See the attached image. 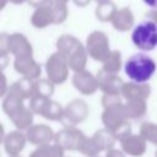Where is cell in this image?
<instances>
[{
    "label": "cell",
    "instance_id": "6da1fadb",
    "mask_svg": "<svg viewBox=\"0 0 157 157\" xmlns=\"http://www.w3.org/2000/svg\"><path fill=\"white\" fill-rule=\"evenodd\" d=\"M56 52L65 58L74 72L86 70L88 54L85 44L72 34H61L55 42Z\"/></svg>",
    "mask_w": 157,
    "mask_h": 157
},
{
    "label": "cell",
    "instance_id": "7a4b0ae2",
    "mask_svg": "<svg viewBox=\"0 0 157 157\" xmlns=\"http://www.w3.org/2000/svg\"><path fill=\"white\" fill-rule=\"evenodd\" d=\"M101 119L104 129L109 130L118 141L132 134L130 119L126 113L125 103L123 102H117L114 104L104 107Z\"/></svg>",
    "mask_w": 157,
    "mask_h": 157
},
{
    "label": "cell",
    "instance_id": "3957f363",
    "mask_svg": "<svg viewBox=\"0 0 157 157\" xmlns=\"http://www.w3.org/2000/svg\"><path fill=\"white\" fill-rule=\"evenodd\" d=\"M157 70L156 61L144 53H137L128 58L124 64V72L130 81L136 83H147Z\"/></svg>",
    "mask_w": 157,
    "mask_h": 157
},
{
    "label": "cell",
    "instance_id": "277c9868",
    "mask_svg": "<svg viewBox=\"0 0 157 157\" xmlns=\"http://www.w3.org/2000/svg\"><path fill=\"white\" fill-rule=\"evenodd\" d=\"M131 42L141 52H152L157 48V25L148 18L140 22L131 32Z\"/></svg>",
    "mask_w": 157,
    "mask_h": 157
},
{
    "label": "cell",
    "instance_id": "5b68a950",
    "mask_svg": "<svg viewBox=\"0 0 157 157\" xmlns=\"http://www.w3.org/2000/svg\"><path fill=\"white\" fill-rule=\"evenodd\" d=\"M85 47L88 56L94 61H99V63H103L112 53L108 36L103 31H98V29L91 32L87 36Z\"/></svg>",
    "mask_w": 157,
    "mask_h": 157
},
{
    "label": "cell",
    "instance_id": "8992f818",
    "mask_svg": "<svg viewBox=\"0 0 157 157\" xmlns=\"http://www.w3.org/2000/svg\"><path fill=\"white\" fill-rule=\"evenodd\" d=\"M28 107L32 109L34 114L44 118L45 120L60 121V123L63 120L64 107L52 98H43V97L33 96L29 101Z\"/></svg>",
    "mask_w": 157,
    "mask_h": 157
},
{
    "label": "cell",
    "instance_id": "52a82bcc",
    "mask_svg": "<svg viewBox=\"0 0 157 157\" xmlns=\"http://www.w3.org/2000/svg\"><path fill=\"white\" fill-rule=\"evenodd\" d=\"M47 78L50 80L55 86L63 85L69 78L70 66L64 56H61L58 52L52 53L44 64Z\"/></svg>",
    "mask_w": 157,
    "mask_h": 157
},
{
    "label": "cell",
    "instance_id": "ba28073f",
    "mask_svg": "<svg viewBox=\"0 0 157 157\" xmlns=\"http://www.w3.org/2000/svg\"><path fill=\"white\" fill-rule=\"evenodd\" d=\"M88 137L76 126H64L55 134L54 142L65 151H81Z\"/></svg>",
    "mask_w": 157,
    "mask_h": 157
},
{
    "label": "cell",
    "instance_id": "9c48e42d",
    "mask_svg": "<svg viewBox=\"0 0 157 157\" xmlns=\"http://www.w3.org/2000/svg\"><path fill=\"white\" fill-rule=\"evenodd\" d=\"M90 115V107L83 99H74L64 107L61 124L64 126H77Z\"/></svg>",
    "mask_w": 157,
    "mask_h": 157
},
{
    "label": "cell",
    "instance_id": "30bf717a",
    "mask_svg": "<svg viewBox=\"0 0 157 157\" xmlns=\"http://www.w3.org/2000/svg\"><path fill=\"white\" fill-rule=\"evenodd\" d=\"M71 82L75 90L83 96H92L97 92V90H99L97 76L88 70L74 72Z\"/></svg>",
    "mask_w": 157,
    "mask_h": 157
},
{
    "label": "cell",
    "instance_id": "8fae6325",
    "mask_svg": "<svg viewBox=\"0 0 157 157\" xmlns=\"http://www.w3.org/2000/svg\"><path fill=\"white\" fill-rule=\"evenodd\" d=\"M13 70L21 75V77L29 78L36 81L40 78L42 75V66L34 60L33 56H22V58H13Z\"/></svg>",
    "mask_w": 157,
    "mask_h": 157
},
{
    "label": "cell",
    "instance_id": "7c38bea8",
    "mask_svg": "<svg viewBox=\"0 0 157 157\" xmlns=\"http://www.w3.org/2000/svg\"><path fill=\"white\" fill-rule=\"evenodd\" d=\"M96 76L98 80V87L103 92V94L121 96V88L125 82L119 75L108 74L102 69H99Z\"/></svg>",
    "mask_w": 157,
    "mask_h": 157
},
{
    "label": "cell",
    "instance_id": "4fadbf2b",
    "mask_svg": "<svg viewBox=\"0 0 157 157\" xmlns=\"http://www.w3.org/2000/svg\"><path fill=\"white\" fill-rule=\"evenodd\" d=\"M25 132H26V136H27L28 142L31 145H34L36 147L54 142L55 134H56L47 124H33Z\"/></svg>",
    "mask_w": 157,
    "mask_h": 157
},
{
    "label": "cell",
    "instance_id": "5bb4252c",
    "mask_svg": "<svg viewBox=\"0 0 157 157\" xmlns=\"http://www.w3.org/2000/svg\"><path fill=\"white\" fill-rule=\"evenodd\" d=\"M9 54L13 58L33 56V47L23 33L15 32L9 34Z\"/></svg>",
    "mask_w": 157,
    "mask_h": 157
},
{
    "label": "cell",
    "instance_id": "9a60e30c",
    "mask_svg": "<svg viewBox=\"0 0 157 157\" xmlns=\"http://www.w3.org/2000/svg\"><path fill=\"white\" fill-rule=\"evenodd\" d=\"M119 145L120 150L130 157H141L147 150V141L140 134H130L119 140Z\"/></svg>",
    "mask_w": 157,
    "mask_h": 157
},
{
    "label": "cell",
    "instance_id": "2e32d148",
    "mask_svg": "<svg viewBox=\"0 0 157 157\" xmlns=\"http://www.w3.org/2000/svg\"><path fill=\"white\" fill-rule=\"evenodd\" d=\"M28 142L26 132L21 131V130H12L9 131L5 136V139L2 140V145H4V150L7 153V156H17L20 155L26 144Z\"/></svg>",
    "mask_w": 157,
    "mask_h": 157
},
{
    "label": "cell",
    "instance_id": "e0dca14e",
    "mask_svg": "<svg viewBox=\"0 0 157 157\" xmlns=\"http://www.w3.org/2000/svg\"><path fill=\"white\" fill-rule=\"evenodd\" d=\"M31 25L37 29H44L52 25H55V17H54L52 2L45 6L34 9L31 16Z\"/></svg>",
    "mask_w": 157,
    "mask_h": 157
},
{
    "label": "cell",
    "instance_id": "ac0fdd59",
    "mask_svg": "<svg viewBox=\"0 0 157 157\" xmlns=\"http://www.w3.org/2000/svg\"><path fill=\"white\" fill-rule=\"evenodd\" d=\"M151 96V86L148 83H136V82H125L121 88V97L125 101L131 99H145Z\"/></svg>",
    "mask_w": 157,
    "mask_h": 157
},
{
    "label": "cell",
    "instance_id": "d6986e66",
    "mask_svg": "<svg viewBox=\"0 0 157 157\" xmlns=\"http://www.w3.org/2000/svg\"><path fill=\"white\" fill-rule=\"evenodd\" d=\"M7 93L13 94L21 98L22 101H27V99L31 101V98L34 96V81L26 77H21L13 81L12 83H10Z\"/></svg>",
    "mask_w": 157,
    "mask_h": 157
},
{
    "label": "cell",
    "instance_id": "ffe728a7",
    "mask_svg": "<svg viewBox=\"0 0 157 157\" xmlns=\"http://www.w3.org/2000/svg\"><path fill=\"white\" fill-rule=\"evenodd\" d=\"M110 23H112L113 28L118 32L130 31L135 25V16H134L132 10L128 6L118 9V11Z\"/></svg>",
    "mask_w": 157,
    "mask_h": 157
},
{
    "label": "cell",
    "instance_id": "44dd1931",
    "mask_svg": "<svg viewBox=\"0 0 157 157\" xmlns=\"http://www.w3.org/2000/svg\"><path fill=\"white\" fill-rule=\"evenodd\" d=\"M94 145L97 146L99 152H107L109 150H113L115 146V142L118 141L117 137L107 129H98L94 131V134L91 136Z\"/></svg>",
    "mask_w": 157,
    "mask_h": 157
},
{
    "label": "cell",
    "instance_id": "7402d4cb",
    "mask_svg": "<svg viewBox=\"0 0 157 157\" xmlns=\"http://www.w3.org/2000/svg\"><path fill=\"white\" fill-rule=\"evenodd\" d=\"M33 119H34V113L29 107H26V105L20 112H17L13 117L10 118L16 130H21V131H27L33 125Z\"/></svg>",
    "mask_w": 157,
    "mask_h": 157
},
{
    "label": "cell",
    "instance_id": "603a6c76",
    "mask_svg": "<svg viewBox=\"0 0 157 157\" xmlns=\"http://www.w3.org/2000/svg\"><path fill=\"white\" fill-rule=\"evenodd\" d=\"M125 108L130 120H139L142 119L147 113V101L145 99L125 101Z\"/></svg>",
    "mask_w": 157,
    "mask_h": 157
},
{
    "label": "cell",
    "instance_id": "cb8c5ba5",
    "mask_svg": "<svg viewBox=\"0 0 157 157\" xmlns=\"http://www.w3.org/2000/svg\"><path fill=\"white\" fill-rule=\"evenodd\" d=\"M65 150L60 147L58 144L52 142L42 146H37L28 157H65Z\"/></svg>",
    "mask_w": 157,
    "mask_h": 157
},
{
    "label": "cell",
    "instance_id": "d4e9b609",
    "mask_svg": "<svg viewBox=\"0 0 157 157\" xmlns=\"http://www.w3.org/2000/svg\"><path fill=\"white\" fill-rule=\"evenodd\" d=\"M117 11H118V7L110 0V1L97 4L96 10H94V15H96V18L99 20L101 22H112Z\"/></svg>",
    "mask_w": 157,
    "mask_h": 157
},
{
    "label": "cell",
    "instance_id": "484cf974",
    "mask_svg": "<svg viewBox=\"0 0 157 157\" xmlns=\"http://www.w3.org/2000/svg\"><path fill=\"white\" fill-rule=\"evenodd\" d=\"M123 67V60H121V53L119 50H112V53L109 54V56L102 63V70L108 72V74H113V75H118L119 71Z\"/></svg>",
    "mask_w": 157,
    "mask_h": 157
},
{
    "label": "cell",
    "instance_id": "4316f807",
    "mask_svg": "<svg viewBox=\"0 0 157 157\" xmlns=\"http://www.w3.org/2000/svg\"><path fill=\"white\" fill-rule=\"evenodd\" d=\"M25 101H22L21 98L7 93L4 98H2V110L6 114V117L10 119L11 117H13L17 112H20L23 107H25Z\"/></svg>",
    "mask_w": 157,
    "mask_h": 157
},
{
    "label": "cell",
    "instance_id": "83f0119b",
    "mask_svg": "<svg viewBox=\"0 0 157 157\" xmlns=\"http://www.w3.org/2000/svg\"><path fill=\"white\" fill-rule=\"evenodd\" d=\"M55 91V85L48 78H38L34 81V96L52 98Z\"/></svg>",
    "mask_w": 157,
    "mask_h": 157
},
{
    "label": "cell",
    "instance_id": "f1b7e54d",
    "mask_svg": "<svg viewBox=\"0 0 157 157\" xmlns=\"http://www.w3.org/2000/svg\"><path fill=\"white\" fill-rule=\"evenodd\" d=\"M139 134L150 144L157 146V124L152 121H145L140 125Z\"/></svg>",
    "mask_w": 157,
    "mask_h": 157
},
{
    "label": "cell",
    "instance_id": "f546056e",
    "mask_svg": "<svg viewBox=\"0 0 157 157\" xmlns=\"http://www.w3.org/2000/svg\"><path fill=\"white\" fill-rule=\"evenodd\" d=\"M52 6H53V11H54V17H55V25H60V23L65 22L69 16L67 4L52 1Z\"/></svg>",
    "mask_w": 157,
    "mask_h": 157
},
{
    "label": "cell",
    "instance_id": "4dcf8cb0",
    "mask_svg": "<svg viewBox=\"0 0 157 157\" xmlns=\"http://www.w3.org/2000/svg\"><path fill=\"white\" fill-rule=\"evenodd\" d=\"M9 55V34L1 33L0 34V56Z\"/></svg>",
    "mask_w": 157,
    "mask_h": 157
},
{
    "label": "cell",
    "instance_id": "1f68e13d",
    "mask_svg": "<svg viewBox=\"0 0 157 157\" xmlns=\"http://www.w3.org/2000/svg\"><path fill=\"white\" fill-rule=\"evenodd\" d=\"M29 6L34 7V9H38V7H42V6H45L48 4L52 2V0H27L26 1Z\"/></svg>",
    "mask_w": 157,
    "mask_h": 157
},
{
    "label": "cell",
    "instance_id": "d6a6232c",
    "mask_svg": "<svg viewBox=\"0 0 157 157\" xmlns=\"http://www.w3.org/2000/svg\"><path fill=\"white\" fill-rule=\"evenodd\" d=\"M9 87L10 85H7V80H6V76L4 75V72H1V90H0V96L1 98H4L9 91Z\"/></svg>",
    "mask_w": 157,
    "mask_h": 157
},
{
    "label": "cell",
    "instance_id": "836d02e7",
    "mask_svg": "<svg viewBox=\"0 0 157 157\" xmlns=\"http://www.w3.org/2000/svg\"><path fill=\"white\" fill-rule=\"evenodd\" d=\"M104 157H126V155L121 151V150H118V148H113V150H109L105 152Z\"/></svg>",
    "mask_w": 157,
    "mask_h": 157
},
{
    "label": "cell",
    "instance_id": "e575fe53",
    "mask_svg": "<svg viewBox=\"0 0 157 157\" xmlns=\"http://www.w3.org/2000/svg\"><path fill=\"white\" fill-rule=\"evenodd\" d=\"M146 16H147L148 20L153 21V22L157 25V10H151V11H148Z\"/></svg>",
    "mask_w": 157,
    "mask_h": 157
},
{
    "label": "cell",
    "instance_id": "d590c367",
    "mask_svg": "<svg viewBox=\"0 0 157 157\" xmlns=\"http://www.w3.org/2000/svg\"><path fill=\"white\" fill-rule=\"evenodd\" d=\"M72 1L77 7H86L92 0H72Z\"/></svg>",
    "mask_w": 157,
    "mask_h": 157
},
{
    "label": "cell",
    "instance_id": "8d00e7d4",
    "mask_svg": "<svg viewBox=\"0 0 157 157\" xmlns=\"http://www.w3.org/2000/svg\"><path fill=\"white\" fill-rule=\"evenodd\" d=\"M10 61V56L9 55H1L0 56V64H1V70H4L7 65V63Z\"/></svg>",
    "mask_w": 157,
    "mask_h": 157
},
{
    "label": "cell",
    "instance_id": "74e56055",
    "mask_svg": "<svg viewBox=\"0 0 157 157\" xmlns=\"http://www.w3.org/2000/svg\"><path fill=\"white\" fill-rule=\"evenodd\" d=\"M145 5L151 7V10H157V0H142Z\"/></svg>",
    "mask_w": 157,
    "mask_h": 157
},
{
    "label": "cell",
    "instance_id": "f35d334b",
    "mask_svg": "<svg viewBox=\"0 0 157 157\" xmlns=\"http://www.w3.org/2000/svg\"><path fill=\"white\" fill-rule=\"evenodd\" d=\"M27 0H9V2H11V4H15V5H21V4H23V2H26Z\"/></svg>",
    "mask_w": 157,
    "mask_h": 157
},
{
    "label": "cell",
    "instance_id": "ab89813d",
    "mask_svg": "<svg viewBox=\"0 0 157 157\" xmlns=\"http://www.w3.org/2000/svg\"><path fill=\"white\" fill-rule=\"evenodd\" d=\"M7 2H9V0H0V10H4Z\"/></svg>",
    "mask_w": 157,
    "mask_h": 157
},
{
    "label": "cell",
    "instance_id": "60d3db41",
    "mask_svg": "<svg viewBox=\"0 0 157 157\" xmlns=\"http://www.w3.org/2000/svg\"><path fill=\"white\" fill-rule=\"evenodd\" d=\"M52 1H56V2H65V4H67V1H69V0H52Z\"/></svg>",
    "mask_w": 157,
    "mask_h": 157
},
{
    "label": "cell",
    "instance_id": "b9f144b4",
    "mask_svg": "<svg viewBox=\"0 0 157 157\" xmlns=\"http://www.w3.org/2000/svg\"><path fill=\"white\" fill-rule=\"evenodd\" d=\"M97 4H101V2H105V1H110V0H94Z\"/></svg>",
    "mask_w": 157,
    "mask_h": 157
},
{
    "label": "cell",
    "instance_id": "7bdbcfd3",
    "mask_svg": "<svg viewBox=\"0 0 157 157\" xmlns=\"http://www.w3.org/2000/svg\"><path fill=\"white\" fill-rule=\"evenodd\" d=\"M9 157H22V156H20V155H17V156H9Z\"/></svg>",
    "mask_w": 157,
    "mask_h": 157
},
{
    "label": "cell",
    "instance_id": "ee69618b",
    "mask_svg": "<svg viewBox=\"0 0 157 157\" xmlns=\"http://www.w3.org/2000/svg\"><path fill=\"white\" fill-rule=\"evenodd\" d=\"M155 157H157V150H156V152H155Z\"/></svg>",
    "mask_w": 157,
    "mask_h": 157
},
{
    "label": "cell",
    "instance_id": "f6af8a7d",
    "mask_svg": "<svg viewBox=\"0 0 157 157\" xmlns=\"http://www.w3.org/2000/svg\"><path fill=\"white\" fill-rule=\"evenodd\" d=\"M97 157H99V156H97Z\"/></svg>",
    "mask_w": 157,
    "mask_h": 157
}]
</instances>
